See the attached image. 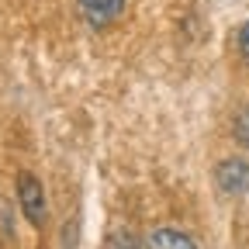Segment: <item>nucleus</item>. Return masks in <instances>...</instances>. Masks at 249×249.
Returning <instances> with one entry per match:
<instances>
[{"label":"nucleus","mask_w":249,"mask_h":249,"mask_svg":"<svg viewBox=\"0 0 249 249\" xmlns=\"http://www.w3.org/2000/svg\"><path fill=\"white\" fill-rule=\"evenodd\" d=\"M18 204H21V214L28 218L31 225L45 229V191H42V183L31 173L18 177Z\"/></svg>","instance_id":"f257e3e1"},{"label":"nucleus","mask_w":249,"mask_h":249,"mask_svg":"<svg viewBox=\"0 0 249 249\" xmlns=\"http://www.w3.org/2000/svg\"><path fill=\"white\" fill-rule=\"evenodd\" d=\"M214 180H218V187H222L225 194L239 197V194L249 191V163L246 160H225V163H218Z\"/></svg>","instance_id":"f03ea898"},{"label":"nucleus","mask_w":249,"mask_h":249,"mask_svg":"<svg viewBox=\"0 0 249 249\" xmlns=\"http://www.w3.org/2000/svg\"><path fill=\"white\" fill-rule=\"evenodd\" d=\"M80 11L93 28H107L121 18L124 11V0H80Z\"/></svg>","instance_id":"7ed1b4c3"},{"label":"nucleus","mask_w":249,"mask_h":249,"mask_svg":"<svg viewBox=\"0 0 249 249\" xmlns=\"http://www.w3.org/2000/svg\"><path fill=\"white\" fill-rule=\"evenodd\" d=\"M149 249H197L191 235H183L177 229H156L149 239H145Z\"/></svg>","instance_id":"20e7f679"},{"label":"nucleus","mask_w":249,"mask_h":249,"mask_svg":"<svg viewBox=\"0 0 249 249\" xmlns=\"http://www.w3.org/2000/svg\"><path fill=\"white\" fill-rule=\"evenodd\" d=\"M232 135L242 149H249V107H239L232 118Z\"/></svg>","instance_id":"39448f33"},{"label":"nucleus","mask_w":249,"mask_h":249,"mask_svg":"<svg viewBox=\"0 0 249 249\" xmlns=\"http://www.w3.org/2000/svg\"><path fill=\"white\" fill-rule=\"evenodd\" d=\"M239 52H242V59H246V66H249V21L239 28Z\"/></svg>","instance_id":"423d86ee"},{"label":"nucleus","mask_w":249,"mask_h":249,"mask_svg":"<svg viewBox=\"0 0 249 249\" xmlns=\"http://www.w3.org/2000/svg\"><path fill=\"white\" fill-rule=\"evenodd\" d=\"M107 249H135V242H132L128 235H124V232H118V235H111Z\"/></svg>","instance_id":"0eeeda50"}]
</instances>
